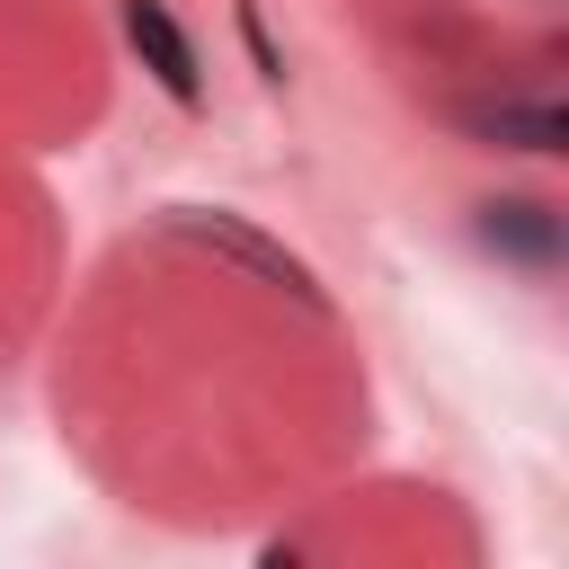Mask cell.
Listing matches in <instances>:
<instances>
[{
    "label": "cell",
    "instance_id": "1",
    "mask_svg": "<svg viewBox=\"0 0 569 569\" xmlns=\"http://www.w3.org/2000/svg\"><path fill=\"white\" fill-rule=\"evenodd\" d=\"M116 18H124V44L142 53V71H151L178 107H196V98H204V62H196V36L169 18V0H116Z\"/></svg>",
    "mask_w": 569,
    "mask_h": 569
},
{
    "label": "cell",
    "instance_id": "2",
    "mask_svg": "<svg viewBox=\"0 0 569 569\" xmlns=\"http://www.w3.org/2000/svg\"><path fill=\"white\" fill-rule=\"evenodd\" d=\"M178 231H187V240H204V249H222V258H240L249 276H267V284H276V293H293V302H320L311 267H302V258H284L267 231H249V222H231V213H196V204L178 213Z\"/></svg>",
    "mask_w": 569,
    "mask_h": 569
},
{
    "label": "cell",
    "instance_id": "3",
    "mask_svg": "<svg viewBox=\"0 0 569 569\" xmlns=\"http://www.w3.org/2000/svg\"><path fill=\"white\" fill-rule=\"evenodd\" d=\"M480 142H507V151H560L569 142V116L551 98H498V107H471L462 116Z\"/></svg>",
    "mask_w": 569,
    "mask_h": 569
},
{
    "label": "cell",
    "instance_id": "4",
    "mask_svg": "<svg viewBox=\"0 0 569 569\" xmlns=\"http://www.w3.org/2000/svg\"><path fill=\"white\" fill-rule=\"evenodd\" d=\"M480 240H489L498 258H525V267H551V258H560V222H551L542 204H525V196L489 204V213H480Z\"/></svg>",
    "mask_w": 569,
    "mask_h": 569
}]
</instances>
